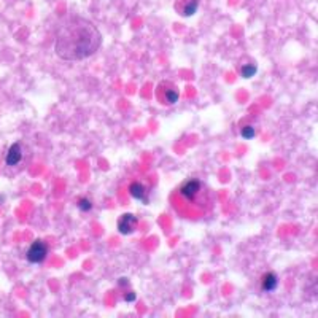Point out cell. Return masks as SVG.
<instances>
[{
  "label": "cell",
  "instance_id": "3",
  "mask_svg": "<svg viewBox=\"0 0 318 318\" xmlns=\"http://www.w3.org/2000/svg\"><path fill=\"white\" fill-rule=\"evenodd\" d=\"M25 256H28V261L32 262V264H40L43 262L48 256V245L43 242V241H35L32 242V245L29 247L28 253H25Z\"/></svg>",
  "mask_w": 318,
  "mask_h": 318
},
{
  "label": "cell",
  "instance_id": "1",
  "mask_svg": "<svg viewBox=\"0 0 318 318\" xmlns=\"http://www.w3.org/2000/svg\"><path fill=\"white\" fill-rule=\"evenodd\" d=\"M102 35L91 21L73 16L65 21L56 35L55 51L64 61H82L100 48Z\"/></svg>",
  "mask_w": 318,
  "mask_h": 318
},
{
  "label": "cell",
  "instance_id": "4",
  "mask_svg": "<svg viewBox=\"0 0 318 318\" xmlns=\"http://www.w3.org/2000/svg\"><path fill=\"white\" fill-rule=\"evenodd\" d=\"M137 226H139V220H137L136 215H132V214H124V215H121V218L118 220V231H119V234H123V235H129L132 232H136Z\"/></svg>",
  "mask_w": 318,
  "mask_h": 318
},
{
  "label": "cell",
  "instance_id": "7",
  "mask_svg": "<svg viewBox=\"0 0 318 318\" xmlns=\"http://www.w3.org/2000/svg\"><path fill=\"white\" fill-rule=\"evenodd\" d=\"M21 159H22V147H21V143L16 142L8 148V153L5 156V163H7V166H16L21 163Z\"/></svg>",
  "mask_w": 318,
  "mask_h": 318
},
{
  "label": "cell",
  "instance_id": "13",
  "mask_svg": "<svg viewBox=\"0 0 318 318\" xmlns=\"http://www.w3.org/2000/svg\"><path fill=\"white\" fill-rule=\"evenodd\" d=\"M137 299V295L134 293V291H127V293L124 295V301L126 302H134Z\"/></svg>",
  "mask_w": 318,
  "mask_h": 318
},
{
  "label": "cell",
  "instance_id": "2",
  "mask_svg": "<svg viewBox=\"0 0 318 318\" xmlns=\"http://www.w3.org/2000/svg\"><path fill=\"white\" fill-rule=\"evenodd\" d=\"M154 96L157 102H161L163 105H174L180 99V89L177 88L175 83L164 80V82H161L156 86Z\"/></svg>",
  "mask_w": 318,
  "mask_h": 318
},
{
  "label": "cell",
  "instance_id": "6",
  "mask_svg": "<svg viewBox=\"0 0 318 318\" xmlns=\"http://www.w3.org/2000/svg\"><path fill=\"white\" fill-rule=\"evenodd\" d=\"M199 8V0H175V11L183 18H190Z\"/></svg>",
  "mask_w": 318,
  "mask_h": 318
},
{
  "label": "cell",
  "instance_id": "9",
  "mask_svg": "<svg viewBox=\"0 0 318 318\" xmlns=\"http://www.w3.org/2000/svg\"><path fill=\"white\" fill-rule=\"evenodd\" d=\"M277 285H278V277H277V274L268 272L266 275L262 277L261 286H262L264 291H268V293H269V291H274L277 288Z\"/></svg>",
  "mask_w": 318,
  "mask_h": 318
},
{
  "label": "cell",
  "instance_id": "10",
  "mask_svg": "<svg viewBox=\"0 0 318 318\" xmlns=\"http://www.w3.org/2000/svg\"><path fill=\"white\" fill-rule=\"evenodd\" d=\"M258 72V65L256 64H244L242 67H241V75L244 78H251V76H255Z\"/></svg>",
  "mask_w": 318,
  "mask_h": 318
},
{
  "label": "cell",
  "instance_id": "5",
  "mask_svg": "<svg viewBox=\"0 0 318 318\" xmlns=\"http://www.w3.org/2000/svg\"><path fill=\"white\" fill-rule=\"evenodd\" d=\"M202 188H204L202 181H199L196 178H191V180H188L187 183L183 184L180 193H181L183 197H187L188 201H196V197L202 193Z\"/></svg>",
  "mask_w": 318,
  "mask_h": 318
},
{
  "label": "cell",
  "instance_id": "8",
  "mask_svg": "<svg viewBox=\"0 0 318 318\" xmlns=\"http://www.w3.org/2000/svg\"><path fill=\"white\" fill-rule=\"evenodd\" d=\"M129 194L134 197L136 201H147V190H145V187L142 183H139V181L130 183Z\"/></svg>",
  "mask_w": 318,
  "mask_h": 318
},
{
  "label": "cell",
  "instance_id": "14",
  "mask_svg": "<svg viewBox=\"0 0 318 318\" xmlns=\"http://www.w3.org/2000/svg\"><path fill=\"white\" fill-rule=\"evenodd\" d=\"M121 286H127L129 285V282H127V278L126 277H123V278H119V282H118Z\"/></svg>",
  "mask_w": 318,
  "mask_h": 318
},
{
  "label": "cell",
  "instance_id": "12",
  "mask_svg": "<svg viewBox=\"0 0 318 318\" xmlns=\"http://www.w3.org/2000/svg\"><path fill=\"white\" fill-rule=\"evenodd\" d=\"M78 208L83 210V211H89L92 208V204H91V201L88 197H83V199H80L78 201Z\"/></svg>",
  "mask_w": 318,
  "mask_h": 318
},
{
  "label": "cell",
  "instance_id": "11",
  "mask_svg": "<svg viewBox=\"0 0 318 318\" xmlns=\"http://www.w3.org/2000/svg\"><path fill=\"white\" fill-rule=\"evenodd\" d=\"M241 136L245 139V140H251L256 137V130L253 126H244L242 130H241Z\"/></svg>",
  "mask_w": 318,
  "mask_h": 318
}]
</instances>
